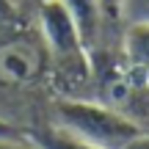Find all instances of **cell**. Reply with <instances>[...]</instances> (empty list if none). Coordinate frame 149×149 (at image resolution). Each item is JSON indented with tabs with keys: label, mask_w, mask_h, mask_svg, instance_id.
I'll list each match as a JSON object with an SVG mask.
<instances>
[{
	"label": "cell",
	"mask_w": 149,
	"mask_h": 149,
	"mask_svg": "<svg viewBox=\"0 0 149 149\" xmlns=\"http://www.w3.org/2000/svg\"><path fill=\"white\" fill-rule=\"evenodd\" d=\"M17 3H19V6H22V0H17Z\"/></svg>",
	"instance_id": "obj_12"
},
{
	"label": "cell",
	"mask_w": 149,
	"mask_h": 149,
	"mask_svg": "<svg viewBox=\"0 0 149 149\" xmlns=\"http://www.w3.org/2000/svg\"><path fill=\"white\" fill-rule=\"evenodd\" d=\"M149 22V0H122V25Z\"/></svg>",
	"instance_id": "obj_6"
},
{
	"label": "cell",
	"mask_w": 149,
	"mask_h": 149,
	"mask_svg": "<svg viewBox=\"0 0 149 149\" xmlns=\"http://www.w3.org/2000/svg\"><path fill=\"white\" fill-rule=\"evenodd\" d=\"M22 19V6L17 0H0V33L17 28Z\"/></svg>",
	"instance_id": "obj_7"
},
{
	"label": "cell",
	"mask_w": 149,
	"mask_h": 149,
	"mask_svg": "<svg viewBox=\"0 0 149 149\" xmlns=\"http://www.w3.org/2000/svg\"><path fill=\"white\" fill-rule=\"evenodd\" d=\"M64 8L69 11L72 25L77 31L83 47L91 53L102 47H111V44H119L122 39V25L111 19L105 14V8L100 6V0H61Z\"/></svg>",
	"instance_id": "obj_3"
},
{
	"label": "cell",
	"mask_w": 149,
	"mask_h": 149,
	"mask_svg": "<svg viewBox=\"0 0 149 149\" xmlns=\"http://www.w3.org/2000/svg\"><path fill=\"white\" fill-rule=\"evenodd\" d=\"M0 149H39L28 135H19V138H0Z\"/></svg>",
	"instance_id": "obj_8"
},
{
	"label": "cell",
	"mask_w": 149,
	"mask_h": 149,
	"mask_svg": "<svg viewBox=\"0 0 149 149\" xmlns=\"http://www.w3.org/2000/svg\"><path fill=\"white\" fill-rule=\"evenodd\" d=\"M19 135H25V130H19L17 124L0 119V138H19Z\"/></svg>",
	"instance_id": "obj_10"
},
{
	"label": "cell",
	"mask_w": 149,
	"mask_h": 149,
	"mask_svg": "<svg viewBox=\"0 0 149 149\" xmlns=\"http://www.w3.org/2000/svg\"><path fill=\"white\" fill-rule=\"evenodd\" d=\"M124 149H149V130H146V133H141L135 141H130Z\"/></svg>",
	"instance_id": "obj_11"
},
{
	"label": "cell",
	"mask_w": 149,
	"mask_h": 149,
	"mask_svg": "<svg viewBox=\"0 0 149 149\" xmlns=\"http://www.w3.org/2000/svg\"><path fill=\"white\" fill-rule=\"evenodd\" d=\"M55 124L102 149H124L144 133L124 113L97 100H72V97L55 100Z\"/></svg>",
	"instance_id": "obj_1"
},
{
	"label": "cell",
	"mask_w": 149,
	"mask_h": 149,
	"mask_svg": "<svg viewBox=\"0 0 149 149\" xmlns=\"http://www.w3.org/2000/svg\"><path fill=\"white\" fill-rule=\"evenodd\" d=\"M47 74V47L39 33L3 31L0 39V83L31 86Z\"/></svg>",
	"instance_id": "obj_2"
},
{
	"label": "cell",
	"mask_w": 149,
	"mask_h": 149,
	"mask_svg": "<svg viewBox=\"0 0 149 149\" xmlns=\"http://www.w3.org/2000/svg\"><path fill=\"white\" fill-rule=\"evenodd\" d=\"M25 135L33 141L39 149H102L97 144L72 135L69 130L58 127V124H50V127H36V130H25Z\"/></svg>",
	"instance_id": "obj_5"
},
{
	"label": "cell",
	"mask_w": 149,
	"mask_h": 149,
	"mask_svg": "<svg viewBox=\"0 0 149 149\" xmlns=\"http://www.w3.org/2000/svg\"><path fill=\"white\" fill-rule=\"evenodd\" d=\"M100 6L105 8V14L111 17L116 25H122V0H100Z\"/></svg>",
	"instance_id": "obj_9"
},
{
	"label": "cell",
	"mask_w": 149,
	"mask_h": 149,
	"mask_svg": "<svg viewBox=\"0 0 149 149\" xmlns=\"http://www.w3.org/2000/svg\"><path fill=\"white\" fill-rule=\"evenodd\" d=\"M127 64L138 74L149 80V22H130L122 25V39H119Z\"/></svg>",
	"instance_id": "obj_4"
}]
</instances>
